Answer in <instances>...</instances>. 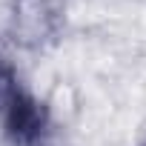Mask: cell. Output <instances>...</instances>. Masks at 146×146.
<instances>
[{"label":"cell","mask_w":146,"mask_h":146,"mask_svg":"<svg viewBox=\"0 0 146 146\" xmlns=\"http://www.w3.org/2000/svg\"><path fill=\"white\" fill-rule=\"evenodd\" d=\"M49 115L40 100L23 89H12L6 103V135L15 146H35L46 135Z\"/></svg>","instance_id":"obj_1"}]
</instances>
